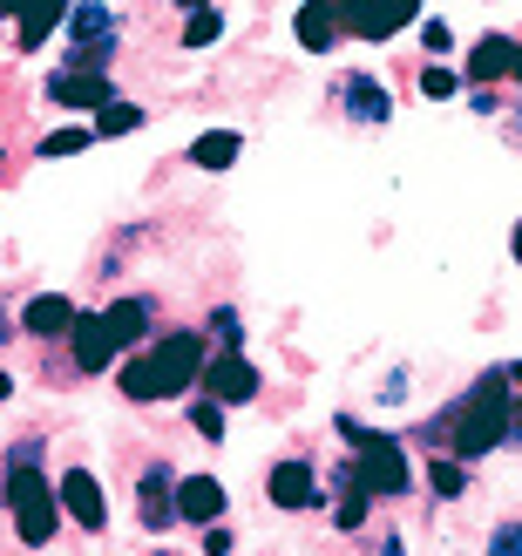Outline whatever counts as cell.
<instances>
[{"label":"cell","instance_id":"obj_1","mask_svg":"<svg viewBox=\"0 0 522 556\" xmlns=\"http://www.w3.org/2000/svg\"><path fill=\"white\" fill-rule=\"evenodd\" d=\"M198 374H204V340H198V332H170L156 353H136L123 367V394L129 401H170Z\"/></svg>","mask_w":522,"mask_h":556},{"label":"cell","instance_id":"obj_2","mask_svg":"<svg viewBox=\"0 0 522 556\" xmlns=\"http://www.w3.org/2000/svg\"><path fill=\"white\" fill-rule=\"evenodd\" d=\"M509 380H515L509 367L475 380V394L461 401V414H455V455L448 462H475V455H488V448L509 441Z\"/></svg>","mask_w":522,"mask_h":556},{"label":"cell","instance_id":"obj_3","mask_svg":"<svg viewBox=\"0 0 522 556\" xmlns=\"http://www.w3.org/2000/svg\"><path fill=\"white\" fill-rule=\"evenodd\" d=\"M143 319H150V299H116L109 313H96V319H75V359L89 374H102L109 359H116L136 332H143Z\"/></svg>","mask_w":522,"mask_h":556},{"label":"cell","instance_id":"obj_4","mask_svg":"<svg viewBox=\"0 0 522 556\" xmlns=\"http://www.w3.org/2000/svg\"><path fill=\"white\" fill-rule=\"evenodd\" d=\"M346 482L360 489V495H407L415 468H407V455H400L394 434L360 428V434H353V468H346Z\"/></svg>","mask_w":522,"mask_h":556},{"label":"cell","instance_id":"obj_5","mask_svg":"<svg viewBox=\"0 0 522 556\" xmlns=\"http://www.w3.org/2000/svg\"><path fill=\"white\" fill-rule=\"evenodd\" d=\"M8 509H14V530H21V543H48L54 536V516H62V509H54V489L41 482V468L35 462H27V448L14 455V468H8Z\"/></svg>","mask_w":522,"mask_h":556},{"label":"cell","instance_id":"obj_6","mask_svg":"<svg viewBox=\"0 0 522 556\" xmlns=\"http://www.w3.org/2000/svg\"><path fill=\"white\" fill-rule=\"evenodd\" d=\"M333 27L360 41H387L400 27H415V0H333Z\"/></svg>","mask_w":522,"mask_h":556},{"label":"cell","instance_id":"obj_7","mask_svg":"<svg viewBox=\"0 0 522 556\" xmlns=\"http://www.w3.org/2000/svg\"><path fill=\"white\" fill-rule=\"evenodd\" d=\"M54 509H68V516L81 522V530H102V522H109L102 482L89 476V468H68V476H62V503H54Z\"/></svg>","mask_w":522,"mask_h":556},{"label":"cell","instance_id":"obj_8","mask_svg":"<svg viewBox=\"0 0 522 556\" xmlns=\"http://www.w3.org/2000/svg\"><path fill=\"white\" fill-rule=\"evenodd\" d=\"M204 387H211V401H252L258 394V367L238 359V353H217V359H204Z\"/></svg>","mask_w":522,"mask_h":556},{"label":"cell","instance_id":"obj_9","mask_svg":"<svg viewBox=\"0 0 522 556\" xmlns=\"http://www.w3.org/2000/svg\"><path fill=\"white\" fill-rule=\"evenodd\" d=\"M170 509H177L183 522H217V516H225V489H217L211 476H183V482L170 489Z\"/></svg>","mask_w":522,"mask_h":556},{"label":"cell","instance_id":"obj_10","mask_svg":"<svg viewBox=\"0 0 522 556\" xmlns=\"http://www.w3.org/2000/svg\"><path fill=\"white\" fill-rule=\"evenodd\" d=\"M170 468H143V482H136V509H143V522L150 530H170L177 522V509H170Z\"/></svg>","mask_w":522,"mask_h":556},{"label":"cell","instance_id":"obj_11","mask_svg":"<svg viewBox=\"0 0 522 556\" xmlns=\"http://www.w3.org/2000/svg\"><path fill=\"white\" fill-rule=\"evenodd\" d=\"M265 489H271V503H279V509H306L313 495H319V476H313L306 462H279Z\"/></svg>","mask_w":522,"mask_h":556},{"label":"cell","instance_id":"obj_12","mask_svg":"<svg viewBox=\"0 0 522 556\" xmlns=\"http://www.w3.org/2000/svg\"><path fill=\"white\" fill-rule=\"evenodd\" d=\"M515 62H522L515 35H488V41H475V54H469V81H502Z\"/></svg>","mask_w":522,"mask_h":556},{"label":"cell","instance_id":"obj_13","mask_svg":"<svg viewBox=\"0 0 522 556\" xmlns=\"http://www.w3.org/2000/svg\"><path fill=\"white\" fill-rule=\"evenodd\" d=\"M48 96H54V102H68V109H109V102H116V89H109L102 75H75V68H68V75H54V81H48Z\"/></svg>","mask_w":522,"mask_h":556},{"label":"cell","instance_id":"obj_14","mask_svg":"<svg viewBox=\"0 0 522 556\" xmlns=\"http://www.w3.org/2000/svg\"><path fill=\"white\" fill-rule=\"evenodd\" d=\"M27 332H41V340L75 332V299H27Z\"/></svg>","mask_w":522,"mask_h":556},{"label":"cell","instance_id":"obj_15","mask_svg":"<svg viewBox=\"0 0 522 556\" xmlns=\"http://www.w3.org/2000/svg\"><path fill=\"white\" fill-rule=\"evenodd\" d=\"M298 41H306V48H333L340 41V27H333V0H313V8H298Z\"/></svg>","mask_w":522,"mask_h":556},{"label":"cell","instance_id":"obj_16","mask_svg":"<svg viewBox=\"0 0 522 556\" xmlns=\"http://www.w3.org/2000/svg\"><path fill=\"white\" fill-rule=\"evenodd\" d=\"M190 163H198V170H231V163H238V129H211V136H198Z\"/></svg>","mask_w":522,"mask_h":556},{"label":"cell","instance_id":"obj_17","mask_svg":"<svg viewBox=\"0 0 522 556\" xmlns=\"http://www.w3.org/2000/svg\"><path fill=\"white\" fill-rule=\"evenodd\" d=\"M54 21H62V8H54V0H35V8H21V41H27V48H41V41L54 35Z\"/></svg>","mask_w":522,"mask_h":556},{"label":"cell","instance_id":"obj_18","mask_svg":"<svg viewBox=\"0 0 522 556\" xmlns=\"http://www.w3.org/2000/svg\"><path fill=\"white\" fill-rule=\"evenodd\" d=\"M136 123H143V109H136V102H109V109H96L89 136H129Z\"/></svg>","mask_w":522,"mask_h":556},{"label":"cell","instance_id":"obj_19","mask_svg":"<svg viewBox=\"0 0 522 556\" xmlns=\"http://www.w3.org/2000/svg\"><path fill=\"white\" fill-rule=\"evenodd\" d=\"M346 109H353L360 123H380V116H387V96H380L367 75H353V89H346Z\"/></svg>","mask_w":522,"mask_h":556},{"label":"cell","instance_id":"obj_20","mask_svg":"<svg viewBox=\"0 0 522 556\" xmlns=\"http://www.w3.org/2000/svg\"><path fill=\"white\" fill-rule=\"evenodd\" d=\"M217 35H225V14H217V8H190L183 14V41L190 48H211Z\"/></svg>","mask_w":522,"mask_h":556},{"label":"cell","instance_id":"obj_21","mask_svg":"<svg viewBox=\"0 0 522 556\" xmlns=\"http://www.w3.org/2000/svg\"><path fill=\"white\" fill-rule=\"evenodd\" d=\"M96 136L81 129V123H68V129H54V136H41V156H75V150H89Z\"/></svg>","mask_w":522,"mask_h":556},{"label":"cell","instance_id":"obj_22","mask_svg":"<svg viewBox=\"0 0 522 556\" xmlns=\"http://www.w3.org/2000/svg\"><path fill=\"white\" fill-rule=\"evenodd\" d=\"M461 482H469V476H461V462H434L428 468V489L434 495H461Z\"/></svg>","mask_w":522,"mask_h":556},{"label":"cell","instance_id":"obj_23","mask_svg":"<svg viewBox=\"0 0 522 556\" xmlns=\"http://www.w3.org/2000/svg\"><path fill=\"white\" fill-rule=\"evenodd\" d=\"M455 89H461V75H448V68H428L421 75V96H434V102H448Z\"/></svg>","mask_w":522,"mask_h":556},{"label":"cell","instance_id":"obj_24","mask_svg":"<svg viewBox=\"0 0 522 556\" xmlns=\"http://www.w3.org/2000/svg\"><path fill=\"white\" fill-rule=\"evenodd\" d=\"M68 21H75V35H81V41H89V35H109V8H75Z\"/></svg>","mask_w":522,"mask_h":556},{"label":"cell","instance_id":"obj_25","mask_svg":"<svg viewBox=\"0 0 522 556\" xmlns=\"http://www.w3.org/2000/svg\"><path fill=\"white\" fill-rule=\"evenodd\" d=\"M190 421H198V434H204V441H217V434H225V414H217V401L190 407Z\"/></svg>","mask_w":522,"mask_h":556},{"label":"cell","instance_id":"obj_26","mask_svg":"<svg viewBox=\"0 0 522 556\" xmlns=\"http://www.w3.org/2000/svg\"><path fill=\"white\" fill-rule=\"evenodd\" d=\"M360 516H367V495H360V489H353V495H346V503H340V516H333V522H340V530H360Z\"/></svg>","mask_w":522,"mask_h":556},{"label":"cell","instance_id":"obj_27","mask_svg":"<svg viewBox=\"0 0 522 556\" xmlns=\"http://www.w3.org/2000/svg\"><path fill=\"white\" fill-rule=\"evenodd\" d=\"M421 41H428L434 54H448V48H455V27H448V21H428V27H421Z\"/></svg>","mask_w":522,"mask_h":556},{"label":"cell","instance_id":"obj_28","mask_svg":"<svg viewBox=\"0 0 522 556\" xmlns=\"http://www.w3.org/2000/svg\"><path fill=\"white\" fill-rule=\"evenodd\" d=\"M496 556H515V530H502V536H496Z\"/></svg>","mask_w":522,"mask_h":556},{"label":"cell","instance_id":"obj_29","mask_svg":"<svg viewBox=\"0 0 522 556\" xmlns=\"http://www.w3.org/2000/svg\"><path fill=\"white\" fill-rule=\"evenodd\" d=\"M380 556H407V549H400V543H387V549H380Z\"/></svg>","mask_w":522,"mask_h":556}]
</instances>
